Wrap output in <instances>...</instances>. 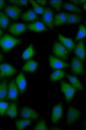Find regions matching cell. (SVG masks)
I'll return each mask as SVG.
<instances>
[{
    "label": "cell",
    "instance_id": "6da1fadb",
    "mask_svg": "<svg viewBox=\"0 0 86 130\" xmlns=\"http://www.w3.org/2000/svg\"><path fill=\"white\" fill-rule=\"evenodd\" d=\"M22 41L21 39L16 38L6 34L0 38V47L4 52H8Z\"/></svg>",
    "mask_w": 86,
    "mask_h": 130
},
{
    "label": "cell",
    "instance_id": "7a4b0ae2",
    "mask_svg": "<svg viewBox=\"0 0 86 130\" xmlns=\"http://www.w3.org/2000/svg\"><path fill=\"white\" fill-rule=\"evenodd\" d=\"M53 52L57 57L62 59H68L67 50L61 43L58 42H55L53 45Z\"/></svg>",
    "mask_w": 86,
    "mask_h": 130
},
{
    "label": "cell",
    "instance_id": "3957f363",
    "mask_svg": "<svg viewBox=\"0 0 86 130\" xmlns=\"http://www.w3.org/2000/svg\"><path fill=\"white\" fill-rule=\"evenodd\" d=\"M44 11L42 18L43 24L50 29H53L54 26V12L49 8H44Z\"/></svg>",
    "mask_w": 86,
    "mask_h": 130
},
{
    "label": "cell",
    "instance_id": "277c9868",
    "mask_svg": "<svg viewBox=\"0 0 86 130\" xmlns=\"http://www.w3.org/2000/svg\"><path fill=\"white\" fill-rule=\"evenodd\" d=\"M61 84L62 91L65 95L66 100L68 102L70 101L76 92V89L64 82H61Z\"/></svg>",
    "mask_w": 86,
    "mask_h": 130
},
{
    "label": "cell",
    "instance_id": "5b68a950",
    "mask_svg": "<svg viewBox=\"0 0 86 130\" xmlns=\"http://www.w3.org/2000/svg\"><path fill=\"white\" fill-rule=\"evenodd\" d=\"M16 72V69L12 65L7 63L0 64V78L12 76Z\"/></svg>",
    "mask_w": 86,
    "mask_h": 130
},
{
    "label": "cell",
    "instance_id": "8992f818",
    "mask_svg": "<svg viewBox=\"0 0 86 130\" xmlns=\"http://www.w3.org/2000/svg\"><path fill=\"white\" fill-rule=\"evenodd\" d=\"M81 115V112L79 110L70 106L69 107L67 116V123L71 125L77 120Z\"/></svg>",
    "mask_w": 86,
    "mask_h": 130
},
{
    "label": "cell",
    "instance_id": "52a82bcc",
    "mask_svg": "<svg viewBox=\"0 0 86 130\" xmlns=\"http://www.w3.org/2000/svg\"><path fill=\"white\" fill-rule=\"evenodd\" d=\"M49 60L50 66L53 70L62 69L70 67L67 63L61 61L52 55L49 56Z\"/></svg>",
    "mask_w": 86,
    "mask_h": 130
},
{
    "label": "cell",
    "instance_id": "ba28073f",
    "mask_svg": "<svg viewBox=\"0 0 86 130\" xmlns=\"http://www.w3.org/2000/svg\"><path fill=\"white\" fill-rule=\"evenodd\" d=\"M71 69L72 72L76 75H81L84 72L82 61L77 56L74 57L72 61Z\"/></svg>",
    "mask_w": 86,
    "mask_h": 130
},
{
    "label": "cell",
    "instance_id": "9c48e42d",
    "mask_svg": "<svg viewBox=\"0 0 86 130\" xmlns=\"http://www.w3.org/2000/svg\"><path fill=\"white\" fill-rule=\"evenodd\" d=\"M27 29V26L24 24L14 23L10 26L9 31L13 35L18 36L26 31Z\"/></svg>",
    "mask_w": 86,
    "mask_h": 130
},
{
    "label": "cell",
    "instance_id": "30bf717a",
    "mask_svg": "<svg viewBox=\"0 0 86 130\" xmlns=\"http://www.w3.org/2000/svg\"><path fill=\"white\" fill-rule=\"evenodd\" d=\"M19 90L15 81H11L8 86V91L7 99L10 100H16L18 99Z\"/></svg>",
    "mask_w": 86,
    "mask_h": 130
},
{
    "label": "cell",
    "instance_id": "8fae6325",
    "mask_svg": "<svg viewBox=\"0 0 86 130\" xmlns=\"http://www.w3.org/2000/svg\"><path fill=\"white\" fill-rule=\"evenodd\" d=\"M4 10L7 14L11 19L16 20L19 18L22 9L18 7L9 5L6 7Z\"/></svg>",
    "mask_w": 86,
    "mask_h": 130
},
{
    "label": "cell",
    "instance_id": "7c38bea8",
    "mask_svg": "<svg viewBox=\"0 0 86 130\" xmlns=\"http://www.w3.org/2000/svg\"><path fill=\"white\" fill-rule=\"evenodd\" d=\"M21 115L22 118L26 119H31L34 120H37L39 117V115L37 112L27 107H25L22 109Z\"/></svg>",
    "mask_w": 86,
    "mask_h": 130
},
{
    "label": "cell",
    "instance_id": "4fadbf2b",
    "mask_svg": "<svg viewBox=\"0 0 86 130\" xmlns=\"http://www.w3.org/2000/svg\"><path fill=\"white\" fill-rule=\"evenodd\" d=\"M63 113L62 104L60 103L55 106L53 109L51 116V121L54 124H56L62 118Z\"/></svg>",
    "mask_w": 86,
    "mask_h": 130
},
{
    "label": "cell",
    "instance_id": "5bb4252c",
    "mask_svg": "<svg viewBox=\"0 0 86 130\" xmlns=\"http://www.w3.org/2000/svg\"><path fill=\"white\" fill-rule=\"evenodd\" d=\"M58 38L59 41L69 51L71 52L75 48L76 46L73 39L67 38L59 34Z\"/></svg>",
    "mask_w": 86,
    "mask_h": 130
},
{
    "label": "cell",
    "instance_id": "9a60e30c",
    "mask_svg": "<svg viewBox=\"0 0 86 130\" xmlns=\"http://www.w3.org/2000/svg\"><path fill=\"white\" fill-rule=\"evenodd\" d=\"M74 53L82 61H84L85 58V50L83 41H80L74 49Z\"/></svg>",
    "mask_w": 86,
    "mask_h": 130
},
{
    "label": "cell",
    "instance_id": "2e32d148",
    "mask_svg": "<svg viewBox=\"0 0 86 130\" xmlns=\"http://www.w3.org/2000/svg\"><path fill=\"white\" fill-rule=\"evenodd\" d=\"M28 29L31 31L40 32L48 30V28L41 22L37 21L29 24Z\"/></svg>",
    "mask_w": 86,
    "mask_h": 130
},
{
    "label": "cell",
    "instance_id": "e0dca14e",
    "mask_svg": "<svg viewBox=\"0 0 86 130\" xmlns=\"http://www.w3.org/2000/svg\"><path fill=\"white\" fill-rule=\"evenodd\" d=\"M16 83L22 94L24 93L26 86L27 82L23 73H21L17 77Z\"/></svg>",
    "mask_w": 86,
    "mask_h": 130
},
{
    "label": "cell",
    "instance_id": "ac0fdd59",
    "mask_svg": "<svg viewBox=\"0 0 86 130\" xmlns=\"http://www.w3.org/2000/svg\"><path fill=\"white\" fill-rule=\"evenodd\" d=\"M23 20L26 22H34L38 19V17L34 11L32 9L28 10L22 15Z\"/></svg>",
    "mask_w": 86,
    "mask_h": 130
},
{
    "label": "cell",
    "instance_id": "d6986e66",
    "mask_svg": "<svg viewBox=\"0 0 86 130\" xmlns=\"http://www.w3.org/2000/svg\"><path fill=\"white\" fill-rule=\"evenodd\" d=\"M82 20V17L76 14L67 13L66 24H75L79 23Z\"/></svg>",
    "mask_w": 86,
    "mask_h": 130
},
{
    "label": "cell",
    "instance_id": "ffe728a7",
    "mask_svg": "<svg viewBox=\"0 0 86 130\" xmlns=\"http://www.w3.org/2000/svg\"><path fill=\"white\" fill-rule=\"evenodd\" d=\"M67 14V13H62L55 15L53 22V26H59L66 23Z\"/></svg>",
    "mask_w": 86,
    "mask_h": 130
},
{
    "label": "cell",
    "instance_id": "44dd1931",
    "mask_svg": "<svg viewBox=\"0 0 86 130\" xmlns=\"http://www.w3.org/2000/svg\"><path fill=\"white\" fill-rule=\"evenodd\" d=\"M38 63L37 62L32 60L28 61L22 68V70L28 72L35 71L37 68Z\"/></svg>",
    "mask_w": 86,
    "mask_h": 130
},
{
    "label": "cell",
    "instance_id": "7402d4cb",
    "mask_svg": "<svg viewBox=\"0 0 86 130\" xmlns=\"http://www.w3.org/2000/svg\"><path fill=\"white\" fill-rule=\"evenodd\" d=\"M7 84L6 80L0 83V100L3 101L7 97L8 94Z\"/></svg>",
    "mask_w": 86,
    "mask_h": 130
},
{
    "label": "cell",
    "instance_id": "603a6c76",
    "mask_svg": "<svg viewBox=\"0 0 86 130\" xmlns=\"http://www.w3.org/2000/svg\"><path fill=\"white\" fill-rule=\"evenodd\" d=\"M8 16L2 11H0V28L6 29L9 23Z\"/></svg>",
    "mask_w": 86,
    "mask_h": 130
},
{
    "label": "cell",
    "instance_id": "cb8c5ba5",
    "mask_svg": "<svg viewBox=\"0 0 86 130\" xmlns=\"http://www.w3.org/2000/svg\"><path fill=\"white\" fill-rule=\"evenodd\" d=\"M63 7L65 9L74 12L81 13L83 12L82 10L76 5L69 3H66L62 5Z\"/></svg>",
    "mask_w": 86,
    "mask_h": 130
},
{
    "label": "cell",
    "instance_id": "d4e9b609",
    "mask_svg": "<svg viewBox=\"0 0 86 130\" xmlns=\"http://www.w3.org/2000/svg\"><path fill=\"white\" fill-rule=\"evenodd\" d=\"M17 109L16 104L14 103L11 104L9 106L6 111V114L11 118H14L17 115Z\"/></svg>",
    "mask_w": 86,
    "mask_h": 130
},
{
    "label": "cell",
    "instance_id": "484cf974",
    "mask_svg": "<svg viewBox=\"0 0 86 130\" xmlns=\"http://www.w3.org/2000/svg\"><path fill=\"white\" fill-rule=\"evenodd\" d=\"M67 77L74 87L80 90H82L83 89L82 84L76 77L68 75L67 76Z\"/></svg>",
    "mask_w": 86,
    "mask_h": 130
},
{
    "label": "cell",
    "instance_id": "4316f807",
    "mask_svg": "<svg viewBox=\"0 0 86 130\" xmlns=\"http://www.w3.org/2000/svg\"><path fill=\"white\" fill-rule=\"evenodd\" d=\"M65 72L62 70H57L54 71L50 76L51 81H56L60 80L64 76Z\"/></svg>",
    "mask_w": 86,
    "mask_h": 130
},
{
    "label": "cell",
    "instance_id": "83f0119b",
    "mask_svg": "<svg viewBox=\"0 0 86 130\" xmlns=\"http://www.w3.org/2000/svg\"><path fill=\"white\" fill-rule=\"evenodd\" d=\"M31 123V120L29 119L19 120L16 121L15 125L17 129H23L29 125Z\"/></svg>",
    "mask_w": 86,
    "mask_h": 130
},
{
    "label": "cell",
    "instance_id": "f1b7e54d",
    "mask_svg": "<svg viewBox=\"0 0 86 130\" xmlns=\"http://www.w3.org/2000/svg\"><path fill=\"white\" fill-rule=\"evenodd\" d=\"M34 53L33 46L31 44L23 53L22 57L23 59L26 60L32 58L34 55Z\"/></svg>",
    "mask_w": 86,
    "mask_h": 130
},
{
    "label": "cell",
    "instance_id": "f546056e",
    "mask_svg": "<svg viewBox=\"0 0 86 130\" xmlns=\"http://www.w3.org/2000/svg\"><path fill=\"white\" fill-rule=\"evenodd\" d=\"M79 31L75 41L76 42L79 39L85 37L86 36V28L83 25H80L79 27Z\"/></svg>",
    "mask_w": 86,
    "mask_h": 130
},
{
    "label": "cell",
    "instance_id": "4dcf8cb0",
    "mask_svg": "<svg viewBox=\"0 0 86 130\" xmlns=\"http://www.w3.org/2000/svg\"><path fill=\"white\" fill-rule=\"evenodd\" d=\"M30 2L33 6L34 12L38 14H42L44 11V8L40 6L35 2L34 1H30Z\"/></svg>",
    "mask_w": 86,
    "mask_h": 130
},
{
    "label": "cell",
    "instance_id": "1f68e13d",
    "mask_svg": "<svg viewBox=\"0 0 86 130\" xmlns=\"http://www.w3.org/2000/svg\"><path fill=\"white\" fill-rule=\"evenodd\" d=\"M51 6L56 10L59 11L60 10L62 4V1H52L49 2Z\"/></svg>",
    "mask_w": 86,
    "mask_h": 130
},
{
    "label": "cell",
    "instance_id": "d6a6232c",
    "mask_svg": "<svg viewBox=\"0 0 86 130\" xmlns=\"http://www.w3.org/2000/svg\"><path fill=\"white\" fill-rule=\"evenodd\" d=\"M9 106V103L0 100V115L3 116Z\"/></svg>",
    "mask_w": 86,
    "mask_h": 130
},
{
    "label": "cell",
    "instance_id": "836d02e7",
    "mask_svg": "<svg viewBox=\"0 0 86 130\" xmlns=\"http://www.w3.org/2000/svg\"><path fill=\"white\" fill-rule=\"evenodd\" d=\"M34 129L39 130L48 129L45 121L44 120L40 121L36 125Z\"/></svg>",
    "mask_w": 86,
    "mask_h": 130
},
{
    "label": "cell",
    "instance_id": "e575fe53",
    "mask_svg": "<svg viewBox=\"0 0 86 130\" xmlns=\"http://www.w3.org/2000/svg\"><path fill=\"white\" fill-rule=\"evenodd\" d=\"M9 2L11 3L14 4L20 5L23 6L27 7V1H10Z\"/></svg>",
    "mask_w": 86,
    "mask_h": 130
},
{
    "label": "cell",
    "instance_id": "d590c367",
    "mask_svg": "<svg viewBox=\"0 0 86 130\" xmlns=\"http://www.w3.org/2000/svg\"><path fill=\"white\" fill-rule=\"evenodd\" d=\"M37 3L40 5L44 6L47 4V1H37Z\"/></svg>",
    "mask_w": 86,
    "mask_h": 130
},
{
    "label": "cell",
    "instance_id": "8d00e7d4",
    "mask_svg": "<svg viewBox=\"0 0 86 130\" xmlns=\"http://www.w3.org/2000/svg\"><path fill=\"white\" fill-rule=\"evenodd\" d=\"M5 4V1H0V10L3 7Z\"/></svg>",
    "mask_w": 86,
    "mask_h": 130
},
{
    "label": "cell",
    "instance_id": "74e56055",
    "mask_svg": "<svg viewBox=\"0 0 86 130\" xmlns=\"http://www.w3.org/2000/svg\"><path fill=\"white\" fill-rule=\"evenodd\" d=\"M71 2H72L75 5L79 4V1H71Z\"/></svg>",
    "mask_w": 86,
    "mask_h": 130
},
{
    "label": "cell",
    "instance_id": "f35d334b",
    "mask_svg": "<svg viewBox=\"0 0 86 130\" xmlns=\"http://www.w3.org/2000/svg\"><path fill=\"white\" fill-rule=\"evenodd\" d=\"M3 59V56L1 52H0V63L1 62Z\"/></svg>",
    "mask_w": 86,
    "mask_h": 130
},
{
    "label": "cell",
    "instance_id": "ab89813d",
    "mask_svg": "<svg viewBox=\"0 0 86 130\" xmlns=\"http://www.w3.org/2000/svg\"><path fill=\"white\" fill-rule=\"evenodd\" d=\"M85 2L86 1H79V3L83 4H85Z\"/></svg>",
    "mask_w": 86,
    "mask_h": 130
},
{
    "label": "cell",
    "instance_id": "60d3db41",
    "mask_svg": "<svg viewBox=\"0 0 86 130\" xmlns=\"http://www.w3.org/2000/svg\"><path fill=\"white\" fill-rule=\"evenodd\" d=\"M3 33V30L0 28V37H1Z\"/></svg>",
    "mask_w": 86,
    "mask_h": 130
},
{
    "label": "cell",
    "instance_id": "b9f144b4",
    "mask_svg": "<svg viewBox=\"0 0 86 130\" xmlns=\"http://www.w3.org/2000/svg\"><path fill=\"white\" fill-rule=\"evenodd\" d=\"M83 8L84 10L86 9V4L85 3L84 4L83 6Z\"/></svg>",
    "mask_w": 86,
    "mask_h": 130
}]
</instances>
